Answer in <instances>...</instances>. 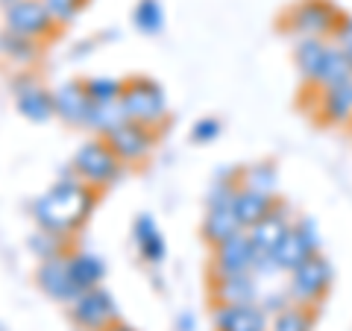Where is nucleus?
I'll return each instance as SVG.
<instances>
[{
	"label": "nucleus",
	"instance_id": "27",
	"mask_svg": "<svg viewBox=\"0 0 352 331\" xmlns=\"http://www.w3.org/2000/svg\"><path fill=\"white\" fill-rule=\"evenodd\" d=\"M124 120H126V115H124V109H120V103H94L85 129H91L97 138H106L109 132H115Z\"/></svg>",
	"mask_w": 352,
	"mask_h": 331
},
{
	"label": "nucleus",
	"instance_id": "12",
	"mask_svg": "<svg viewBox=\"0 0 352 331\" xmlns=\"http://www.w3.org/2000/svg\"><path fill=\"white\" fill-rule=\"evenodd\" d=\"M258 249L244 231H238L223 244L212 247V275H238V273H256Z\"/></svg>",
	"mask_w": 352,
	"mask_h": 331
},
{
	"label": "nucleus",
	"instance_id": "26",
	"mask_svg": "<svg viewBox=\"0 0 352 331\" xmlns=\"http://www.w3.org/2000/svg\"><path fill=\"white\" fill-rule=\"evenodd\" d=\"M317 323V305H288L273 317L270 331H311Z\"/></svg>",
	"mask_w": 352,
	"mask_h": 331
},
{
	"label": "nucleus",
	"instance_id": "20",
	"mask_svg": "<svg viewBox=\"0 0 352 331\" xmlns=\"http://www.w3.org/2000/svg\"><path fill=\"white\" fill-rule=\"evenodd\" d=\"M132 238H135V247H138L144 264H162L164 255H168V247H164V238H162L159 223L153 214L135 217V223H132Z\"/></svg>",
	"mask_w": 352,
	"mask_h": 331
},
{
	"label": "nucleus",
	"instance_id": "16",
	"mask_svg": "<svg viewBox=\"0 0 352 331\" xmlns=\"http://www.w3.org/2000/svg\"><path fill=\"white\" fill-rule=\"evenodd\" d=\"M212 305H244L258 302V275L238 273V275H212L208 282Z\"/></svg>",
	"mask_w": 352,
	"mask_h": 331
},
{
	"label": "nucleus",
	"instance_id": "17",
	"mask_svg": "<svg viewBox=\"0 0 352 331\" xmlns=\"http://www.w3.org/2000/svg\"><path fill=\"white\" fill-rule=\"evenodd\" d=\"M294 212L291 205L285 200H276V208L261 220V223H256L252 229H247V235L252 240V247L258 249V255H270L273 249H276V244L285 238V231H288L294 226Z\"/></svg>",
	"mask_w": 352,
	"mask_h": 331
},
{
	"label": "nucleus",
	"instance_id": "31",
	"mask_svg": "<svg viewBox=\"0 0 352 331\" xmlns=\"http://www.w3.org/2000/svg\"><path fill=\"white\" fill-rule=\"evenodd\" d=\"M30 249L36 252L38 261L53 258V255H59V252H68V249H65V238L53 235V231H47V229H38V235L30 240Z\"/></svg>",
	"mask_w": 352,
	"mask_h": 331
},
{
	"label": "nucleus",
	"instance_id": "25",
	"mask_svg": "<svg viewBox=\"0 0 352 331\" xmlns=\"http://www.w3.org/2000/svg\"><path fill=\"white\" fill-rule=\"evenodd\" d=\"M349 80H352V62H349L346 53L332 41L329 56L323 62V71H320V76H317V85H311V88H329V85H340V82H349Z\"/></svg>",
	"mask_w": 352,
	"mask_h": 331
},
{
	"label": "nucleus",
	"instance_id": "6",
	"mask_svg": "<svg viewBox=\"0 0 352 331\" xmlns=\"http://www.w3.org/2000/svg\"><path fill=\"white\" fill-rule=\"evenodd\" d=\"M314 252H320L317 226H314V220L300 217V220H294V226L285 231V238L279 240L270 255H273V264H276L279 273H291L300 267L305 258H311Z\"/></svg>",
	"mask_w": 352,
	"mask_h": 331
},
{
	"label": "nucleus",
	"instance_id": "34",
	"mask_svg": "<svg viewBox=\"0 0 352 331\" xmlns=\"http://www.w3.org/2000/svg\"><path fill=\"white\" fill-rule=\"evenodd\" d=\"M103 331H135V328H132V326H126V323H120V319H118V323H112V326H109V328H103Z\"/></svg>",
	"mask_w": 352,
	"mask_h": 331
},
{
	"label": "nucleus",
	"instance_id": "24",
	"mask_svg": "<svg viewBox=\"0 0 352 331\" xmlns=\"http://www.w3.org/2000/svg\"><path fill=\"white\" fill-rule=\"evenodd\" d=\"M238 185L250 187V191H261V194L276 196L279 170H276V164H273V161H252V164H247V168H241Z\"/></svg>",
	"mask_w": 352,
	"mask_h": 331
},
{
	"label": "nucleus",
	"instance_id": "2",
	"mask_svg": "<svg viewBox=\"0 0 352 331\" xmlns=\"http://www.w3.org/2000/svg\"><path fill=\"white\" fill-rule=\"evenodd\" d=\"M344 15L332 0H296L279 15V30L291 38H332Z\"/></svg>",
	"mask_w": 352,
	"mask_h": 331
},
{
	"label": "nucleus",
	"instance_id": "7",
	"mask_svg": "<svg viewBox=\"0 0 352 331\" xmlns=\"http://www.w3.org/2000/svg\"><path fill=\"white\" fill-rule=\"evenodd\" d=\"M3 30L44 44L47 38L56 36L59 24L50 18L41 0H15L12 6L3 9Z\"/></svg>",
	"mask_w": 352,
	"mask_h": 331
},
{
	"label": "nucleus",
	"instance_id": "14",
	"mask_svg": "<svg viewBox=\"0 0 352 331\" xmlns=\"http://www.w3.org/2000/svg\"><path fill=\"white\" fill-rule=\"evenodd\" d=\"M53 103H56V117L62 120L65 126H74V129H85L88 126L94 100L88 97L82 80H68V82H62L59 88H53Z\"/></svg>",
	"mask_w": 352,
	"mask_h": 331
},
{
	"label": "nucleus",
	"instance_id": "13",
	"mask_svg": "<svg viewBox=\"0 0 352 331\" xmlns=\"http://www.w3.org/2000/svg\"><path fill=\"white\" fill-rule=\"evenodd\" d=\"M314 91V120L323 126H352V80Z\"/></svg>",
	"mask_w": 352,
	"mask_h": 331
},
{
	"label": "nucleus",
	"instance_id": "3",
	"mask_svg": "<svg viewBox=\"0 0 352 331\" xmlns=\"http://www.w3.org/2000/svg\"><path fill=\"white\" fill-rule=\"evenodd\" d=\"M126 164L115 156V150L106 144V138H88L76 147L71 159V170L76 179H82L85 185H91L94 191H109L120 176H124Z\"/></svg>",
	"mask_w": 352,
	"mask_h": 331
},
{
	"label": "nucleus",
	"instance_id": "32",
	"mask_svg": "<svg viewBox=\"0 0 352 331\" xmlns=\"http://www.w3.org/2000/svg\"><path fill=\"white\" fill-rule=\"evenodd\" d=\"M220 132H223V124L217 117H200L191 126V141L194 144H212V141H217Z\"/></svg>",
	"mask_w": 352,
	"mask_h": 331
},
{
	"label": "nucleus",
	"instance_id": "29",
	"mask_svg": "<svg viewBox=\"0 0 352 331\" xmlns=\"http://www.w3.org/2000/svg\"><path fill=\"white\" fill-rule=\"evenodd\" d=\"M82 82L94 103H118L124 94V80H115V76H88Z\"/></svg>",
	"mask_w": 352,
	"mask_h": 331
},
{
	"label": "nucleus",
	"instance_id": "22",
	"mask_svg": "<svg viewBox=\"0 0 352 331\" xmlns=\"http://www.w3.org/2000/svg\"><path fill=\"white\" fill-rule=\"evenodd\" d=\"M0 59L12 65V68H32L41 59V41H32L3 30L0 32Z\"/></svg>",
	"mask_w": 352,
	"mask_h": 331
},
{
	"label": "nucleus",
	"instance_id": "5",
	"mask_svg": "<svg viewBox=\"0 0 352 331\" xmlns=\"http://www.w3.org/2000/svg\"><path fill=\"white\" fill-rule=\"evenodd\" d=\"M332 282H335V270L332 264H329L326 255L320 252H314L311 258H305L300 267L288 273V299L294 305H317L329 296L332 290Z\"/></svg>",
	"mask_w": 352,
	"mask_h": 331
},
{
	"label": "nucleus",
	"instance_id": "8",
	"mask_svg": "<svg viewBox=\"0 0 352 331\" xmlns=\"http://www.w3.org/2000/svg\"><path fill=\"white\" fill-rule=\"evenodd\" d=\"M71 314V323L80 328V331H103L112 323H118V308L112 293L103 290V288H91V290H82L68 308Z\"/></svg>",
	"mask_w": 352,
	"mask_h": 331
},
{
	"label": "nucleus",
	"instance_id": "15",
	"mask_svg": "<svg viewBox=\"0 0 352 331\" xmlns=\"http://www.w3.org/2000/svg\"><path fill=\"white\" fill-rule=\"evenodd\" d=\"M214 331H270V317L258 302L212 305Z\"/></svg>",
	"mask_w": 352,
	"mask_h": 331
},
{
	"label": "nucleus",
	"instance_id": "33",
	"mask_svg": "<svg viewBox=\"0 0 352 331\" xmlns=\"http://www.w3.org/2000/svg\"><path fill=\"white\" fill-rule=\"evenodd\" d=\"M332 41L338 44L340 50L349 56V62H352V15H344V21H340V27H338V32L332 36Z\"/></svg>",
	"mask_w": 352,
	"mask_h": 331
},
{
	"label": "nucleus",
	"instance_id": "21",
	"mask_svg": "<svg viewBox=\"0 0 352 331\" xmlns=\"http://www.w3.org/2000/svg\"><path fill=\"white\" fill-rule=\"evenodd\" d=\"M276 200L279 196H270V194H261V191H250V187H241L235 191V200H232V208L241 220L244 229H252L256 223H261L273 208H276Z\"/></svg>",
	"mask_w": 352,
	"mask_h": 331
},
{
	"label": "nucleus",
	"instance_id": "30",
	"mask_svg": "<svg viewBox=\"0 0 352 331\" xmlns=\"http://www.w3.org/2000/svg\"><path fill=\"white\" fill-rule=\"evenodd\" d=\"M44 9L50 12V18L56 21L59 27H68L74 24L76 18L82 15V9L88 6V0H41Z\"/></svg>",
	"mask_w": 352,
	"mask_h": 331
},
{
	"label": "nucleus",
	"instance_id": "11",
	"mask_svg": "<svg viewBox=\"0 0 352 331\" xmlns=\"http://www.w3.org/2000/svg\"><path fill=\"white\" fill-rule=\"evenodd\" d=\"M36 288L47 296V299L59 302V305H71L80 288H76L74 275H71V264H68V252H59L53 258L38 261L36 267Z\"/></svg>",
	"mask_w": 352,
	"mask_h": 331
},
{
	"label": "nucleus",
	"instance_id": "10",
	"mask_svg": "<svg viewBox=\"0 0 352 331\" xmlns=\"http://www.w3.org/2000/svg\"><path fill=\"white\" fill-rule=\"evenodd\" d=\"M12 94H15V109L21 117L30 124H47L56 117V103H53V91L36 82L32 73H18L12 80Z\"/></svg>",
	"mask_w": 352,
	"mask_h": 331
},
{
	"label": "nucleus",
	"instance_id": "23",
	"mask_svg": "<svg viewBox=\"0 0 352 331\" xmlns=\"http://www.w3.org/2000/svg\"><path fill=\"white\" fill-rule=\"evenodd\" d=\"M68 264L80 293L100 288V282L106 279V261L100 255H94V252H68Z\"/></svg>",
	"mask_w": 352,
	"mask_h": 331
},
{
	"label": "nucleus",
	"instance_id": "19",
	"mask_svg": "<svg viewBox=\"0 0 352 331\" xmlns=\"http://www.w3.org/2000/svg\"><path fill=\"white\" fill-rule=\"evenodd\" d=\"M238 231H244V226H241V220H238L232 205H206V217L200 223V235H203V240L208 247L223 244V240L238 235Z\"/></svg>",
	"mask_w": 352,
	"mask_h": 331
},
{
	"label": "nucleus",
	"instance_id": "4",
	"mask_svg": "<svg viewBox=\"0 0 352 331\" xmlns=\"http://www.w3.org/2000/svg\"><path fill=\"white\" fill-rule=\"evenodd\" d=\"M118 103L124 109L126 120H135V124L159 129L168 120L164 88L156 80H150V76H129V80H124V94H120Z\"/></svg>",
	"mask_w": 352,
	"mask_h": 331
},
{
	"label": "nucleus",
	"instance_id": "18",
	"mask_svg": "<svg viewBox=\"0 0 352 331\" xmlns=\"http://www.w3.org/2000/svg\"><path fill=\"white\" fill-rule=\"evenodd\" d=\"M332 47V38H296L294 41V68L300 73L302 85H317V76L323 71V62Z\"/></svg>",
	"mask_w": 352,
	"mask_h": 331
},
{
	"label": "nucleus",
	"instance_id": "28",
	"mask_svg": "<svg viewBox=\"0 0 352 331\" xmlns=\"http://www.w3.org/2000/svg\"><path fill=\"white\" fill-rule=\"evenodd\" d=\"M132 24L144 36H159L164 30V9L159 0H138L132 9Z\"/></svg>",
	"mask_w": 352,
	"mask_h": 331
},
{
	"label": "nucleus",
	"instance_id": "9",
	"mask_svg": "<svg viewBox=\"0 0 352 331\" xmlns=\"http://www.w3.org/2000/svg\"><path fill=\"white\" fill-rule=\"evenodd\" d=\"M106 144L115 150V156L124 164H141L150 159V152L159 144V129L135 124V120H124L115 132L106 135Z\"/></svg>",
	"mask_w": 352,
	"mask_h": 331
},
{
	"label": "nucleus",
	"instance_id": "1",
	"mask_svg": "<svg viewBox=\"0 0 352 331\" xmlns=\"http://www.w3.org/2000/svg\"><path fill=\"white\" fill-rule=\"evenodd\" d=\"M100 200V191H94L91 185H85L82 179H76L74 170L65 173V179H59L53 187H47L36 205H32V217H36L38 229H47L53 235L71 238L76 229L85 226V220L91 217Z\"/></svg>",
	"mask_w": 352,
	"mask_h": 331
},
{
	"label": "nucleus",
	"instance_id": "35",
	"mask_svg": "<svg viewBox=\"0 0 352 331\" xmlns=\"http://www.w3.org/2000/svg\"><path fill=\"white\" fill-rule=\"evenodd\" d=\"M349 129H352V126H349Z\"/></svg>",
	"mask_w": 352,
	"mask_h": 331
}]
</instances>
